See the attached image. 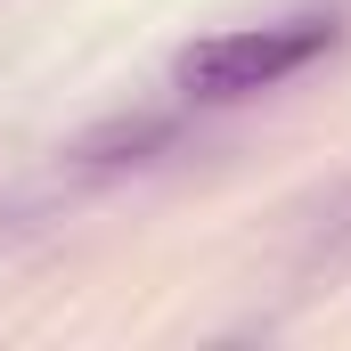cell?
I'll use <instances>...</instances> for the list:
<instances>
[{
	"label": "cell",
	"mask_w": 351,
	"mask_h": 351,
	"mask_svg": "<svg viewBox=\"0 0 351 351\" xmlns=\"http://www.w3.org/2000/svg\"><path fill=\"white\" fill-rule=\"evenodd\" d=\"M343 49V16L335 8H294V16H269V25H229L196 49H180L172 82L188 106H237V98H262L286 90L294 74H311L319 58Z\"/></svg>",
	"instance_id": "obj_1"
},
{
	"label": "cell",
	"mask_w": 351,
	"mask_h": 351,
	"mask_svg": "<svg viewBox=\"0 0 351 351\" xmlns=\"http://www.w3.org/2000/svg\"><path fill=\"white\" fill-rule=\"evenodd\" d=\"M180 139H188V114H114V123L82 131L66 156H74V172H139V164L180 156Z\"/></svg>",
	"instance_id": "obj_2"
}]
</instances>
